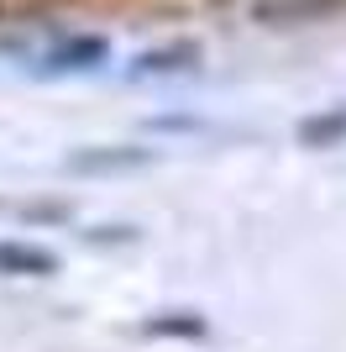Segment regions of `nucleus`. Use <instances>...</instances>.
Listing matches in <instances>:
<instances>
[{
	"label": "nucleus",
	"mask_w": 346,
	"mask_h": 352,
	"mask_svg": "<svg viewBox=\"0 0 346 352\" xmlns=\"http://www.w3.org/2000/svg\"><path fill=\"white\" fill-rule=\"evenodd\" d=\"M341 0H268V6H257L262 21H288V16H325L336 11Z\"/></svg>",
	"instance_id": "obj_4"
},
{
	"label": "nucleus",
	"mask_w": 346,
	"mask_h": 352,
	"mask_svg": "<svg viewBox=\"0 0 346 352\" xmlns=\"http://www.w3.org/2000/svg\"><path fill=\"white\" fill-rule=\"evenodd\" d=\"M341 137H346V105L341 111H325V116L299 121V142H310V147H331V142H341Z\"/></svg>",
	"instance_id": "obj_3"
},
{
	"label": "nucleus",
	"mask_w": 346,
	"mask_h": 352,
	"mask_svg": "<svg viewBox=\"0 0 346 352\" xmlns=\"http://www.w3.org/2000/svg\"><path fill=\"white\" fill-rule=\"evenodd\" d=\"M105 163H142V153H79L73 168H105Z\"/></svg>",
	"instance_id": "obj_6"
},
{
	"label": "nucleus",
	"mask_w": 346,
	"mask_h": 352,
	"mask_svg": "<svg viewBox=\"0 0 346 352\" xmlns=\"http://www.w3.org/2000/svg\"><path fill=\"white\" fill-rule=\"evenodd\" d=\"M189 63H200V47L194 43H173V47H158V53H142L137 58V74H178Z\"/></svg>",
	"instance_id": "obj_2"
},
{
	"label": "nucleus",
	"mask_w": 346,
	"mask_h": 352,
	"mask_svg": "<svg viewBox=\"0 0 346 352\" xmlns=\"http://www.w3.org/2000/svg\"><path fill=\"white\" fill-rule=\"evenodd\" d=\"M0 268H11V274H47L53 258H47L43 248H16V242H5V248H0Z\"/></svg>",
	"instance_id": "obj_5"
},
{
	"label": "nucleus",
	"mask_w": 346,
	"mask_h": 352,
	"mask_svg": "<svg viewBox=\"0 0 346 352\" xmlns=\"http://www.w3.org/2000/svg\"><path fill=\"white\" fill-rule=\"evenodd\" d=\"M152 331H178V337H189V331H200V321H158Z\"/></svg>",
	"instance_id": "obj_7"
},
{
	"label": "nucleus",
	"mask_w": 346,
	"mask_h": 352,
	"mask_svg": "<svg viewBox=\"0 0 346 352\" xmlns=\"http://www.w3.org/2000/svg\"><path fill=\"white\" fill-rule=\"evenodd\" d=\"M100 58H105V43H100V37H73V43H63V47H53V53H47L43 69H47V74H63V69H95Z\"/></svg>",
	"instance_id": "obj_1"
}]
</instances>
